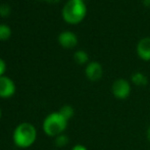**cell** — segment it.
Masks as SVG:
<instances>
[{"instance_id":"1","label":"cell","mask_w":150,"mask_h":150,"mask_svg":"<svg viewBox=\"0 0 150 150\" xmlns=\"http://www.w3.org/2000/svg\"><path fill=\"white\" fill-rule=\"evenodd\" d=\"M37 140V129L33 124L24 122L18 124L12 133V141L18 148L26 149L34 145Z\"/></svg>"},{"instance_id":"2","label":"cell","mask_w":150,"mask_h":150,"mask_svg":"<svg viewBox=\"0 0 150 150\" xmlns=\"http://www.w3.org/2000/svg\"><path fill=\"white\" fill-rule=\"evenodd\" d=\"M62 18L69 25H78L86 18L87 6L84 0H69L62 8Z\"/></svg>"},{"instance_id":"3","label":"cell","mask_w":150,"mask_h":150,"mask_svg":"<svg viewBox=\"0 0 150 150\" xmlns=\"http://www.w3.org/2000/svg\"><path fill=\"white\" fill-rule=\"evenodd\" d=\"M67 124L69 120L62 117L59 111H53L46 115L42 124V129L48 137L55 138L56 136L64 133L67 128Z\"/></svg>"},{"instance_id":"4","label":"cell","mask_w":150,"mask_h":150,"mask_svg":"<svg viewBox=\"0 0 150 150\" xmlns=\"http://www.w3.org/2000/svg\"><path fill=\"white\" fill-rule=\"evenodd\" d=\"M111 93L117 100H126L132 93V83L126 79H117L111 85Z\"/></svg>"},{"instance_id":"5","label":"cell","mask_w":150,"mask_h":150,"mask_svg":"<svg viewBox=\"0 0 150 150\" xmlns=\"http://www.w3.org/2000/svg\"><path fill=\"white\" fill-rule=\"evenodd\" d=\"M85 76L89 81L97 82L103 76V67L98 61H90L85 67Z\"/></svg>"},{"instance_id":"6","label":"cell","mask_w":150,"mask_h":150,"mask_svg":"<svg viewBox=\"0 0 150 150\" xmlns=\"http://www.w3.org/2000/svg\"><path fill=\"white\" fill-rule=\"evenodd\" d=\"M16 93V84L9 77H0V98L8 99Z\"/></svg>"},{"instance_id":"7","label":"cell","mask_w":150,"mask_h":150,"mask_svg":"<svg viewBox=\"0 0 150 150\" xmlns=\"http://www.w3.org/2000/svg\"><path fill=\"white\" fill-rule=\"evenodd\" d=\"M58 43L65 49H71L78 45V37L71 31H63L58 35Z\"/></svg>"},{"instance_id":"8","label":"cell","mask_w":150,"mask_h":150,"mask_svg":"<svg viewBox=\"0 0 150 150\" xmlns=\"http://www.w3.org/2000/svg\"><path fill=\"white\" fill-rule=\"evenodd\" d=\"M136 52L140 59L150 61V37H144L139 40L136 46Z\"/></svg>"},{"instance_id":"9","label":"cell","mask_w":150,"mask_h":150,"mask_svg":"<svg viewBox=\"0 0 150 150\" xmlns=\"http://www.w3.org/2000/svg\"><path fill=\"white\" fill-rule=\"evenodd\" d=\"M131 83L137 87H144L148 83V78L141 71H136L131 76Z\"/></svg>"},{"instance_id":"10","label":"cell","mask_w":150,"mask_h":150,"mask_svg":"<svg viewBox=\"0 0 150 150\" xmlns=\"http://www.w3.org/2000/svg\"><path fill=\"white\" fill-rule=\"evenodd\" d=\"M74 59H75L76 62L80 65H87L89 61V55L86 51L84 50H77V51L74 53Z\"/></svg>"},{"instance_id":"11","label":"cell","mask_w":150,"mask_h":150,"mask_svg":"<svg viewBox=\"0 0 150 150\" xmlns=\"http://www.w3.org/2000/svg\"><path fill=\"white\" fill-rule=\"evenodd\" d=\"M58 111H59L60 115H62V117H64L67 120L73 119V117L75 115V109H74V107L69 104L62 105Z\"/></svg>"},{"instance_id":"12","label":"cell","mask_w":150,"mask_h":150,"mask_svg":"<svg viewBox=\"0 0 150 150\" xmlns=\"http://www.w3.org/2000/svg\"><path fill=\"white\" fill-rule=\"evenodd\" d=\"M69 142V138L67 135H65L64 133L63 134H60L58 136H56L54 138V145L58 148H62V147H65Z\"/></svg>"},{"instance_id":"13","label":"cell","mask_w":150,"mask_h":150,"mask_svg":"<svg viewBox=\"0 0 150 150\" xmlns=\"http://www.w3.org/2000/svg\"><path fill=\"white\" fill-rule=\"evenodd\" d=\"M11 37V29L7 25H0V41H6Z\"/></svg>"},{"instance_id":"14","label":"cell","mask_w":150,"mask_h":150,"mask_svg":"<svg viewBox=\"0 0 150 150\" xmlns=\"http://www.w3.org/2000/svg\"><path fill=\"white\" fill-rule=\"evenodd\" d=\"M10 12H11V9H10V6L8 4H1L0 5V16L7 18L10 14Z\"/></svg>"},{"instance_id":"15","label":"cell","mask_w":150,"mask_h":150,"mask_svg":"<svg viewBox=\"0 0 150 150\" xmlns=\"http://www.w3.org/2000/svg\"><path fill=\"white\" fill-rule=\"evenodd\" d=\"M6 71V62L2 58H0V77L4 76Z\"/></svg>"},{"instance_id":"16","label":"cell","mask_w":150,"mask_h":150,"mask_svg":"<svg viewBox=\"0 0 150 150\" xmlns=\"http://www.w3.org/2000/svg\"><path fill=\"white\" fill-rule=\"evenodd\" d=\"M71 150H89V149L83 144H76L75 146H73Z\"/></svg>"},{"instance_id":"17","label":"cell","mask_w":150,"mask_h":150,"mask_svg":"<svg viewBox=\"0 0 150 150\" xmlns=\"http://www.w3.org/2000/svg\"><path fill=\"white\" fill-rule=\"evenodd\" d=\"M146 139L148 140V142L150 143V126L147 128V130H146Z\"/></svg>"},{"instance_id":"18","label":"cell","mask_w":150,"mask_h":150,"mask_svg":"<svg viewBox=\"0 0 150 150\" xmlns=\"http://www.w3.org/2000/svg\"><path fill=\"white\" fill-rule=\"evenodd\" d=\"M143 4H144L145 6H147V7H150V0H142Z\"/></svg>"},{"instance_id":"19","label":"cell","mask_w":150,"mask_h":150,"mask_svg":"<svg viewBox=\"0 0 150 150\" xmlns=\"http://www.w3.org/2000/svg\"><path fill=\"white\" fill-rule=\"evenodd\" d=\"M47 2H50V3H57V2H59L60 0H46Z\"/></svg>"},{"instance_id":"20","label":"cell","mask_w":150,"mask_h":150,"mask_svg":"<svg viewBox=\"0 0 150 150\" xmlns=\"http://www.w3.org/2000/svg\"><path fill=\"white\" fill-rule=\"evenodd\" d=\"M1 117H2V111H1V109H0V120H1Z\"/></svg>"}]
</instances>
